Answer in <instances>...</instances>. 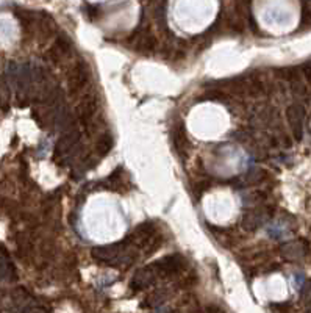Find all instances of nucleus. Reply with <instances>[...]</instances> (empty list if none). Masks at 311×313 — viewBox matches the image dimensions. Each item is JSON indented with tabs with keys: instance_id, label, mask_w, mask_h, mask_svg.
I'll list each match as a JSON object with an SVG mask.
<instances>
[{
	"instance_id": "nucleus-1",
	"label": "nucleus",
	"mask_w": 311,
	"mask_h": 313,
	"mask_svg": "<svg viewBox=\"0 0 311 313\" xmlns=\"http://www.w3.org/2000/svg\"><path fill=\"white\" fill-rule=\"evenodd\" d=\"M157 275H174L183 271L185 268V260L180 255H168L161 260H157L150 265Z\"/></svg>"
},
{
	"instance_id": "nucleus-2",
	"label": "nucleus",
	"mask_w": 311,
	"mask_h": 313,
	"mask_svg": "<svg viewBox=\"0 0 311 313\" xmlns=\"http://www.w3.org/2000/svg\"><path fill=\"white\" fill-rule=\"evenodd\" d=\"M89 80V67L85 61H80L75 64V67L72 69L67 85H69V93L72 96H75L79 93H82V89L88 85Z\"/></svg>"
},
{
	"instance_id": "nucleus-3",
	"label": "nucleus",
	"mask_w": 311,
	"mask_h": 313,
	"mask_svg": "<svg viewBox=\"0 0 311 313\" xmlns=\"http://www.w3.org/2000/svg\"><path fill=\"white\" fill-rule=\"evenodd\" d=\"M286 119L291 127L292 136L297 141L303 136V119H305V108L299 103H292L286 110Z\"/></svg>"
},
{
	"instance_id": "nucleus-4",
	"label": "nucleus",
	"mask_w": 311,
	"mask_h": 313,
	"mask_svg": "<svg viewBox=\"0 0 311 313\" xmlns=\"http://www.w3.org/2000/svg\"><path fill=\"white\" fill-rule=\"evenodd\" d=\"M99 108V102L94 96H86L77 107V116L83 125L93 124V118Z\"/></svg>"
},
{
	"instance_id": "nucleus-5",
	"label": "nucleus",
	"mask_w": 311,
	"mask_h": 313,
	"mask_svg": "<svg viewBox=\"0 0 311 313\" xmlns=\"http://www.w3.org/2000/svg\"><path fill=\"white\" fill-rule=\"evenodd\" d=\"M172 141H174V147L180 157H186L191 143L186 133V128L183 125V122H178L174 125V130H172Z\"/></svg>"
},
{
	"instance_id": "nucleus-6",
	"label": "nucleus",
	"mask_w": 311,
	"mask_h": 313,
	"mask_svg": "<svg viewBox=\"0 0 311 313\" xmlns=\"http://www.w3.org/2000/svg\"><path fill=\"white\" fill-rule=\"evenodd\" d=\"M70 49H72V43L67 38V34H61V36H58V40L55 41V44L50 49L49 55L55 63H58L60 60L67 57V55L70 53Z\"/></svg>"
},
{
	"instance_id": "nucleus-7",
	"label": "nucleus",
	"mask_w": 311,
	"mask_h": 313,
	"mask_svg": "<svg viewBox=\"0 0 311 313\" xmlns=\"http://www.w3.org/2000/svg\"><path fill=\"white\" fill-rule=\"evenodd\" d=\"M79 138H80V132H79V130H72L69 135L63 136V138L58 141V144H57V151H55V155L58 157V155L67 154L70 149H74V146L77 144Z\"/></svg>"
},
{
	"instance_id": "nucleus-8",
	"label": "nucleus",
	"mask_w": 311,
	"mask_h": 313,
	"mask_svg": "<svg viewBox=\"0 0 311 313\" xmlns=\"http://www.w3.org/2000/svg\"><path fill=\"white\" fill-rule=\"evenodd\" d=\"M157 47V40L155 36L150 34L149 31H145L139 36V40L136 43V50H141L144 53H149V52H153V49Z\"/></svg>"
},
{
	"instance_id": "nucleus-9",
	"label": "nucleus",
	"mask_w": 311,
	"mask_h": 313,
	"mask_svg": "<svg viewBox=\"0 0 311 313\" xmlns=\"http://www.w3.org/2000/svg\"><path fill=\"white\" fill-rule=\"evenodd\" d=\"M113 144H114V141H113V136H111V135H109V133L103 135V136L97 141V146H96L97 154H99L100 157H105L106 154H109V151L113 149Z\"/></svg>"
},
{
	"instance_id": "nucleus-10",
	"label": "nucleus",
	"mask_w": 311,
	"mask_h": 313,
	"mask_svg": "<svg viewBox=\"0 0 311 313\" xmlns=\"http://www.w3.org/2000/svg\"><path fill=\"white\" fill-rule=\"evenodd\" d=\"M300 28L305 30V28H311V10L308 8V5L303 4V8H302V21H300Z\"/></svg>"
},
{
	"instance_id": "nucleus-11",
	"label": "nucleus",
	"mask_w": 311,
	"mask_h": 313,
	"mask_svg": "<svg viewBox=\"0 0 311 313\" xmlns=\"http://www.w3.org/2000/svg\"><path fill=\"white\" fill-rule=\"evenodd\" d=\"M272 308L276 310V313H286L289 311L291 305L288 302H283V304H272Z\"/></svg>"
},
{
	"instance_id": "nucleus-12",
	"label": "nucleus",
	"mask_w": 311,
	"mask_h": 313,
	"mask_svg": "<svg viewBox=\"0 0 311 313\" xmlns=\"http://www.w3.org/2000/svg\"><path fill=\"white\" fill-rule=\"evenodd\" d=\"M88 10H91V13H88V17L91 21H96L99 17V13H97V8L93 7V5H88Z\"/></svg>"
},
{
	"instance_id": "nucleus-13",
	"label": "nucleus",
	"mask_w": 311,
	"mask_h": 313,
	"mask_svg": "<svg viewBox=\"0 0 311 313\" xmlns=\"http://www.w3.org/2000/svg\"><path fill=\"white\" fill-rule=\"evenodd\" d=\"M205 313H225L221 307H217V305H207L205 307Z\"/></svg>"
},
{
	"instance_id": "nucleus-14",
	"label": "nucleus",
	"mask_w": 311,
	"mask_h": 313,
	"mask_svg": "<svg viewBox=\"0 0 311 313\" xmlns=\"http://www.w3.org/2000/svg\"><path fill=\"white\" fill-rule=\"evenodd\" d=\"M306 313H311V307H309V308H308V311H306Z\"/></svg>"
}]
</instances>
